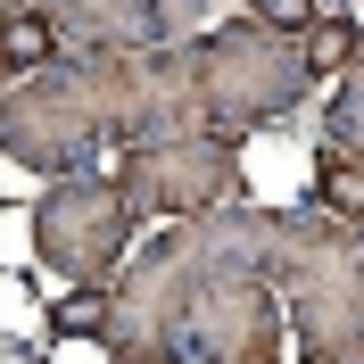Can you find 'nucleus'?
Returning <instances> with one entry per match:
<instances>
[{"label":"nucleus","instance_id":"obj_1","mask_svg":"<svg viewBox=\"0 0 364 364\" xmlns=\"http://www.w3.org/2000/svg\"><path fill=\"white\" fill-rule=\"evenodd\" d=\"M182 124H207L191 42H91L0 83V158L33 174L100 166L124 141L182 133Z\"/></svg>","mask_w":364,"mask_h":364},{"label":"nucleus","instance_id":"obj_2","mask_svg":"<svg viewBox=\"0 0 364 364\" xmlns=\"http://www.w3.org/2000/svg\"><path fill=\"white\" fill-rule=\"evenodd\" d=\"M273 249V207L257 199H224V207H199V215H166V232L149 249L124 257V273L108 282V356H133V364H166L182 356V331H191V306L199 290L215 282L224 265L240 257H265Z\"/></svg>","mask_w":364,"mask_h":364},{"label":"nucleus","instance_id":"obj_3","mask_svg":"<svg viewBox=\"0 0 364 364\" xmlns=\"http://www.w3.org/2000/svg\"><path fill=\"white\" fill-rule=\"evenodd\" d=\"M265 273L282 290L298 348L323 364H356L364 356V232L331 207H290L273 215V249Z\"/></svg>","mask_w":364,"mask_h":364},{"label":"nucleus","instance_id":"obj_4","mask_svg":"<svg viewBox=\"0 0 364 364\" xmlns=\"http://www.w3.org/2000/svg\"><path fill=\"white\" fill-rule=\"evenodd\" d=\"M191 67H199V116L224 124V133H257V124H282V116L315 91V67H306V42L282 33L265 17H224L191 33Z\"/></svg>","mask_w":364,"mask_h":364},{"label":"nucleus","instance_id":"obj_5","mask_svg":"<svg viewBox=\"0 0 364 364\" xmlns=\"http://www.w3.org/2000/svg\"><path fill=\"white\" fill-rule=\"evenodd\" d=\"M240 141H249V133H224V124H182V133H149V141L108 149V174H116V191L133 199L141 224H166V215H199V207L249 199Z\"/></svg>","mask_w":364,"mask_h":364},{"label":"nucleus","instance_id":"obj_6","mask_svg":"<svg viewBox=\"0 0 364 364\" xmlns=\"http://www.w3.org/2000/svg\"><path fill=\"white\" fill-rule=\"evenodd\" d=\"M133 199L116 191L108 166H67V174H42V199H33V257H42L58 282H100L108 290L124 257H133Z\"/></svg>","mask_w":364,"mask_h":364},{"label":"nucleus","instance_id":"obj_7","mask_svg":"<svg viewBox=\"0 0 364 364\" xmlns=\"http://www.w3.org/2000/svg\"><path fill=\"white\" fill-rule=\"evenodd\" d=\"M182 356H207V364H273L282 356V290H273L265 257H240L199 290Z\"/></svg>","mask_w":364,"mask_h":364},{"label":"nucleus","instance_id":"obj_8","mask_svg":"<svg viewBox=\"0 0 364 364\" xmlns=\"http://www.w3.org/2000/svg\"><path fill=\"white\" fill-rule=\"evenodd\" d=\"M42 9L67 33V50H91V42H174L166 0H42Z\"/></svg>","mask_w":364,"mask_h":364},{"label":"nucleus","instance_id":"obj_9","mask_svg":"<svg viewBox=\"0 0 364 364\" xmlns=\"http://www.w3.org/2000/svg\"><path fill=\"white\" fill-rule=\"evenodd\" d=\"M67 50V33L50 25V9L33 0V9H17V17L0 25V83H17V75H33V67H50Z\"/></svg>","mask_w":364,"mask_h":364},{"label":"nucleus","instance_id":"obj_10","mask_svg":"<svg viewBox=\"0 0 364 364\" xmlns=\"http://www.w3.org/2000/svg\"><path fill=\"white\" fill-rule=\"evenodd\" d=\"M306 67H315V83H331V75H348L356 67V50H364V17H340V9H323L306 33Z\"/></svg>","mask_w":364,"mask_h":364},{"label":"nucleus","instance_id":"obj_11","mask_svg":"<svg viewBox=\"0 0 364 364\" xmlns=\"http://www.w3.org/2000/svg\"><path fill=\"white\" fill-rule=\"evenodd\" d=\"M315 207H331V215H348L364 232V158H348V149L323 141L315 149Z\"/></svg>","mask_w":364,"mask_h":364},{"label":"nucleus","instance_id":"obj_12","mask_svg":"<svg viewBox=\"0 0 364 364\" xmlns=\"http://www.w3.org/2000/svg\"><path fill=\"white\" fill-rule=\"evenodd\" d=\"M50 340L58 348H75V340H108V290H100V282H67V298H58V306H50Z\"/></svg>","mask_w":364,"mask_h":364},{"label":"nucleus","instance_id":"obj_13","mask_svg":"<svg viewBox=\"0 0 364 364\" xmlns=\"http://www.w3.org/2000/svg\"><path fill=\"white\" fill-rule=\"evenodd\" d=\"M331 108H323V141L331 149H348V158H364V50H356V67L331 75Z\"/></svg>","mask_w":364,"mask_h":364},{"label":"nucleus","instance_id":"obj_14","mask_svg":"<svg viewBox=\"0 0 364 364\" xmlns=\"http://www.w3.org/2000/svg\"><path fill=\"white\" fill-rule=\"evenodd\" d=\"M249 17H265V25H282V33H306V25L323 17V0H249Z\"/></svg>","mask_w":364,"mask_h":364},{"label":"nucleus","instance_id":"obj_15","mask_svg":"<svg viewBox=\"0 0 364 364\" xmlns=\"http://www.w3.org/2000/svg\"><path fill=\"white\" fill-rule=\"evenodd\" d=\"M17 9H33V0H0V25H9V17H17Z\"/></svg>","mask_w":364,"mask_h":364},{"label":"nucleus","instance_id":"obj_16","mask_svg":"<svg viewBox=\"0 0 364 364\" xmlns=\"http://www.w3.org/2000/svg\"><path fill=\"white\" fill-rule=\"evenodd\" d=\"M356 17H364V0H356Z\"/></svg>","mask_w":364,"mask_h":364}]
</instances>
